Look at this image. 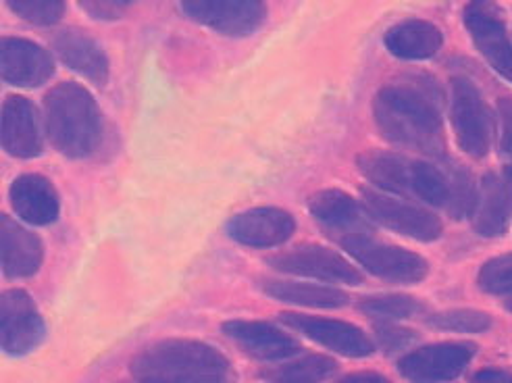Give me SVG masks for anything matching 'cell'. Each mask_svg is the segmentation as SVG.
<instances>
[{
    "label": "cell",
    "mask_w": 512,
    "mask_h": 383,
    "mask_svg": "<svg viewBox=\"0 0 512 383\" xmlns=\"http://www.w3.org/2000/svg\"><path fill=\"white\" fill-rule=\"evenodd\" d=\"M498 113H500V150L506 159V167L512 169V98H502L498 102Z\"/></svg>",
    "instance_id": "obj_33"
},
{
    "label": "cell",
    "mask_w": 512,
    "mask_h": 383,
    "mask_svg": "<svg viewBox=\"0 0 512 383\" xmlns=\"http://www.w3.org/2000/svg\"><path fill=\"white\" fill-rule=\"evenodd\" d=\"M267 263L277 271L321 279L327 284H363L361 271L352 267L342 254L319 244H304L288 252H279L275 257H269Z\"/></svg>",
    "instance_id": "obj_8"
},
{
    "label": "cell",
    "mask_w": 512,
    "mask_h": 383,
    "mask_svg": "<svg viewBox=\"0 0 512 383\" xmlns=\"http://www.w3.org/2000/svg\"><path fill=\"white\" fill-rule=\"evenodd\" d=\"M342 246L358 265L394 284H417L429 273L427 261L419 257V254L398 246L375 242L365 234L346 236L342 240Z\"/></svg>",
    "instance_id": "obj_5"
},
{
    "label": "cell",
    "mask_w": 512,
    "mask_h": 383,
    "mask_svg": "<svg viewBox=\"0 0 512 383\" xmlns=\"http://www.w3.org/2000/svg\"><path fill=\"white\" fill-rule=\"evenodd\" d=\"M438 86L408 80L383 86L373 100L375 123L383 138L429 157H444L446 140Z\"/></svg>",
    "instance_id": "obj_1"
},
{
    "label": "cell",
    "mask_w": 512,
    "mask_h": 383,
    "mask_svg": "<svg viewBox=\"0 0 512 383\" xmlns=\"http://www.w3.org/2000/svg\"><path fill=\"white\" fill-rule=\"evenodd\" d=\"M3 148L13 157L34 159L44 148L36 107L23 96H7L3 102Z\"/></svg>",
    "instance_id": "obj_18"
},
{
    "label": "cell",
    "mask_w": 512,
    "mask_h": 383,
    "mask_svg": "<svg viewBox=\"0 0 512 383\" xmlns=\"http://www.w3.org/2000/svg\"><path fill=\"white\" fill-rule=\"evenodd\" d=\"M377 331V340H379V346L386 350V352H398V350H404L408 346H413L417 336L415 331L411 329H404V327H396L392 323H379L375 327Z\"/></svg>",
    "instance_id": "obj_32"
},
{
    "label": "cell",
    "mask_w": 512,
    "mask_h": 383,
    "mask_svg": "<svg viewBox=\"0 0 512 383\" xmlns=\"http://www.w3.org/2000/svg\"><path fill=\"white\" fill-rule=\"evenodd\" d=\"M0 325L7 354H28L46 338V325L32 296L23 290H9L0 300Z\"/></svg>",
    "instance_id": "obj_10"
},
{
    "label": "cell",
    "mask_w": 512,
    "mask_h": 383,
    "mask_svg": "<svg viewBox=\"0 0 512 383\" xmlns=\"http://www.w3.org/2000/svg\"><path fill=\"white\" fill-rule=\"evenodd\" d=\"M504 306H506V309H508V311H512V294H508V298H506Z\"/></svg>",
    "instance_id": "obj_37"
},
{
    "label": "cell",
    "mask_w": 512,
    "mask_h": 383,
    "mask_svg": "<svg viewBox=\"0 0 512 383\" xmlns=\"http://www.w3.org/2000/svg\"><path fill=\"white\" fill-rule=\"evenodd\" d=\"M448 177V204L446 209L452 219H467L473 215L479 188L475 184V177L469 169L450 163L446 169Z\"/></svg>",
    "instance_id": "obj_26"
},
{
    "label": "cell",
    "mask_w": 512,
    "mask_h": 383,
    "mask_svg": "<svg viewBox=\"0 0 512 383\" xmlns=\"http://www.w3.org/2000/svg\"><path fill=\"white\" fill-rule=\"evenodd\" d=\"M475 232L483 238H500L512 219V169L488 173L479 184L477 204L471 215Z\"/></svg>",
    "instance_id": "obj_14"
},
{
    "label": "cell",
    "mask_w": 512,
    "mask_h": 383,
    "mask_svg": "<svg viewBox=\"0 0 512 383\" xmlns=\"http://www.w3.org/2000/svg\"><path fill=\"white\" fill-rule=\"evenodd\" d=\"M465 25L483 59L502 78L512 82V42L498 7L490 3H471L465 7Z\"/></svg>",
    "instance_id": "obj_11"
},
{
    "label": "cell",
    "mask_w": 512,
    "mask_h": 383,
    "mask_svg": "<svg viewBox=\"0 0 512 383\" xmlns=\"http://www.w3.org/2000/svg\"><path fill=\"white\" fill-rule=\"evenodd\" d=\"M229 238L250 248H273L284 244L296 232L294 217L275 207L250 209L236 215L227 225Z\"/></svg>",
    "instance_id": "obj_15"
},
{
    "label": "cell",
    "mask_w": 512,
    "mask_h": 383,
    "mask_svg": "<svg viewBox=\"0 0 512 383\" xmlns=\"http://www.w3.org/2000/svg\"><path fill=\"white\" fill-rule=\"evenodd\" d=\"M179 9L196 23L232 38L254 34L267 17V7L259 0H186Z\"/></svg>",
    "instance_id": "obj_9"
},
{
    "label": "cell",
    "mask_w": 512,
    "mask_h": 383,
    "mask_svg": "<svg viewBox=\"0 0 512 383\" xmlns=\"http://www.w3.org/2000/svg\"><path fill=\"white\" fill-rule=\"evenodd\" d=\"M363 209L379 225L419 242H433L442 236V221L427 209L415 207L371 188L361 190Z\"/></svg>",
    "instance_id": "obj_6"
},
{
    "label": "cell",
    "mask_w": 512,
    "mask_h": 383,
    "mask_svg": "<svg viewBox=\"0 0 512 383\" xmlns=\"http://www.w3.org/2000/svg\"><path fill=\"white\" fill-rule=\"evenodd\" d=\"M386 48L398 59L423 61L440 53L444 44V34L433 23L423 19H406L383 36Z\"/></svg>",
    "instance_id": "obj_21"
},
{
    "label": "cell",
    "mask_w": 512,
    "mask_h": 383,
    "mask_svg": "<svg viewBox=\"0 0 512 383\" xmlns=\"http://www.w3.org/2000/svg\"><path fill=\"white\" fill-rule=\"evenodd\" d=\"M427 325L435 329L458 331V334H481V331L490 329L492 317L488 313L473 311V309H452V311L429 315Z\"/></svg>",
    "instance_id": "obj_29"
},
{
    "label": "cell",
    "mask_w": 512,
    "mask_h": 383,
    "mask_svg": "<svg viewBox=\"0 0 512 383\" xmlns=\"http://www.w3.org/2000/svg\"><path fill=\"white\" fill-rule=\"evenodd\" d=\"M11 207L25 223L50 225L59 219L61 200L50 180L36 173L19 175L9 190Z\"/></svg>",
    "instance_id": "obj_19"
},
{
    "label": "cell",
    "mask_w": 512,
    "mask_h": 383,
    "mask_svg": "<svg viewBox=\"0 0 512 383\" xmlns=\"http://www.w3.org/2000/svg\"><path fill=\"white\" fill-rule=\"evenodd\" d=\"M7 5L21 19L36 25H53L65 13V3L61 0H9Z\"/></svg>",
    "instance_id": "obj_31"
},
{
    "label": "cell",
    "mask_w": 512,
    "mask_h": 383,
    "mask_svg": "<svg viewBox=\"0 0 512 383\" xmlns=\"http://www.w3.org/2000/svg\"><path fill=\"white\" fill-rule=\"evenodd\" d=\"M263 290L267 296L298 304L309 306V309H340V306L348 304V294L338 288H325L315 284H296V282H277V279H269L263 284Z\"/></svg>",
    "instance_id": "obj_23"
},
{
    "label": "cell",
    "mask_w": 512,
    "mask_h": 383,
    "mask_svg": "<svg viewBox=\"0 0 512 383\" xmlns=\"http://www.w3.org/2000/svg\"><path fill=\"white\" fill-rule=\"evenodd\" d=\"M477 348L471 342H440L402 356L398 369L413 383H446L463 375Z\"/></svg>",
    "instance_id": "obj_7"
},
{
    "label": "cell",
    "mask_w": 512,
    "mask_h": 383,
    "mask_svg": "<svg viewBox=\"0 0 512 383\" xmlns=\"http://www.w3.org/2000/svg\"><path fill=\"white\" fill-rule=\"evenodd\" d=\"M365 315L379 319V321H400L411 319L425 311L421 300L406 296V294H381V296H369L361 304H358Z\"/></svg>",
    "instance_id": "obj_27"
},
{
    "label": "cell",
    "mask_w": 512,
    "mask_h": 383,
    "mask_svg": "<svg viewBox=\"0 0 512 383\" xmlns=\"http://www.w3.org/2000/svg\"><path fill=\"white\" fill-rule=\"evenodd\" d=\"M358 171H361L371 184L383 192L411 194V167L413 161H406L394 152L369 150L358 155Z\"/></svg>",
    "instance_id": "obj_22"
},
{
    "label": "cell",
    "mask_w": 512,
    "mask_h": 383,
    "mask_svg": "<svg viewBox=\"0 0 512 383\" xmlns=\"http://www.w3.org/2000/svg\"><path fill=\"white\" fill-rule=\"evenodd\" d=\"M80 7L94 19H119L130 9V3H121V0H88V3H80Z\"/></svg>",
    "instance_id": "obj_34"
},
{
    "label": "cell",
    "mask_w": 512,
    "mask_h": 383,
    "mask_svg": "<svg viewBox=\"0 0 512 383\" xmlns=\"http://www.w3.org/2000/svg\"><path fill=\"white\" fill-rule=\"evenodd\" d=\"M336 367V361H331L329 356L313 354L292 363L265 369L259 373V377L269 383H319L334 373Z\"/></svg>",
    "instance_id": "obj_25"
},
{
    "label": "cell",
    "mask_w": 512,
    "mask_h": 383,
    "mask_svg": "<svg viewBox=\"0 0 512 383\" xmlns=\"http://www.w3.org/2000/svg\"><path fill=\"white\" fill-rule=\"evenodd\" d=\"M46 136L61 155L86 159L100 148L105 119L94 96L80 84L63 82L44 96Z\"/></svg>",
    "instance_id": "obj_3"
},
{
    "label": "cell",
    "mask_w": 512,
    "mask_h": 383,
    "mask_svg": "<svg viewBox=\"0 0 512 383\" xmlns=\"http://www.w3.org/2000/svg\"><path fill=\"white\" fill-rule=\"evenodd\" d=\"M138 383H229L232 363L198 340H163L144 348L130 365Z\"/></svg>",
    "instance_id": "obj_2"
},
{
    "label": "cell",
    "mask_w": 512,
    "mask_h": 383,
    "mask_svg": "<svg viewBox=\"0 0 512 383\" xmlns=\"http://www.w3.org/2000/svg\"><path fill=\"white\" fill-rule=\"evenodd\" d=\"M477 284L488 294H512V254H502L485 263L477 275Z\"/></svg>",
    "instance_id": "obj_30"
},
{
    "label": "cell",
    "mask_w": 512,
    "mask_h": 383,
    "mask_svg": "<svg viewBox=\"0 0 512 383\" xmlns=\"http://www.w3.org/2000/svg\"><path fill=\"white\" fill-rule=\"evenodd\" d=\"M0 71H3V80L7 84L36 88L53 78L55 61L48 50L32 40L3 38V46H0Z\"/></svg>",
    "instance_id": "obj_13"
},
{
    "label": "cell",
    "mask_w": 512,
    "mask_h": 383,
    "mask_svg": "<svg viewBox=\"0 0 512 383\" xmlns=\"http://www.w3.org/2000/svg\"><path fill=\"white\" fill-rule=\"evenodd\" d=\"M0 248H3V271L11 279L32 277L44 259L40 238L7 215L0 219Z\"/></svg>",
    "instance_id": "obj_20"
},
{
    "label": "cell",
    "mask_w": 512,
    "mask_h": 383,
    "mask_svg": "<svg viewBox=\"0 0 512 383\" xmlns=\"http://www.w3.org/2000/svg\"><path fill=\"white\" fill-rule=\"evenodd\" d=\"M309 211L311 215L329 225V227H338L346 229L352 225L361 223V213H358V202L342 192V190H321L315 192L309 198Z\"/></svg>",
    "instance_id": "obj_24"
},
{
    "label": "cell",
    "mask_w": 512,
    "mask_h": 383,
    "mask_svg": "<svg viewBox=\"0 0 512 383\" xmlns=\"http://www.w3.org/2000/svg\"><path fill=\"white\" fill-rule=\"evenodd\" d=\"M281 321L290 325L292 329L300 331L306 338L313 342L334 350L344 356H352V359H363L375 352L373 342L365 334L363 329H358L352 323L338 321V319H321L311 315H296V313H284Z\"/></svg>",
    "instance_id": "obj_12"
},
{
    "label": "cell",
    "mask_w": 512,
    "mask_h": 383,
    "mask_svg": "<svg viewBox=\"0 0 512 383\" xmlns=\"http://www.w3.org/2000/svg\"><path fill=\"white\" fill-rule=\"evenodd\" d=\"M471 383H512V373L504 369H481L473 375Z\"/></svg>",
    "instance_id": "obj_35"
},
{
    "label": "cell",
    "mask_w": 512,
    "mask_h": 383,
    "mask_svg": "<svg viewBox=\"0 0 512 383\" xmlns=\"http://www.w3.org/2000/svg\"><path fill=\"white\" fill-rule=\"evenodd\" d=\"M53 50L57 57L82 78L96 86L109 82V57L88 32L78 28H65L53 36Z\"/></svg>",
    "instance_id": "obj_17"
},
{
    "label": "cell",
    "mask_w": 512,
    "mask_h": 383,
    "mask_svg": "<svg viewBox=\"0 0 512 383\" xmlns=\"http://www.w3.org/2000/svg\"><path fill=\"white\" fill-rule=\"evenodd\" d=\"M450 119L456 142L469 157L483 159L488 155L494 138V117L479 88L465 78L452 82Z\"/></svg>",
    "instance_id": "obj_4"
},
{
    "label": "cell",
    "mask_w": 512,
    "mask_h": 383,
    "mask_svg": "<svg viewBox=\"0 0 512 383\" xmlns=\"http://www.w3.org/2000/svg\"><path fill=\"white\" fill-rule=\"evenodd\" d=\"M336 383H392L390 379H386L379 373H371V371H365V373H352V375H346L342 377L340 381Z\"/></svg>",
    "instance_id": "obj_36"
},
{
    "label": "cell",
    "mask_w": 512,
    "mask_h": 383,
    "mask_svg": "<svg viewBox=\"0 0 512 383\" xmlns=\"http://www.w3.org/2000/svg\"><path fill=\"white\" fill-rule=\"evenodd\" d=\"M411 192L433 207L448 204V177L446 171L425 161H413L411 167Z\"/></svg>",
    "instance_id": "obj_28"
},
{
    "label": "cell",
    "mask_w": 512,
    "mask_h": 383,
    "mask_svg": "<svg viewBox=\"0 0 512 383\" xmlns=\"http://www.w3.org/2000/svg\"><path fill=\"white\" fill-rule=\"evenodd\" d=\"M223 334L259 361H284L300 350L296 338L265 321H227Z\"/></svg>",
    "instance_id": "obj_16"
}]
</instances>
